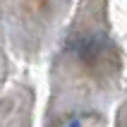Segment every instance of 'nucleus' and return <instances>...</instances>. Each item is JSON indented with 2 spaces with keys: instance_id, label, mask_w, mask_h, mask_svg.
<instances>
[{
  "instance_id": "obj_1",
  "label": "nucleus",
  "mask_w": 127,
  "mask_h": 127,
  "mask_svg": "<svg viewBox=\"0 0 127 127\" xmlns=\"http://www.w3.org/2000/svg\"><path fill=\"white\" fill-rule=\"evenodd\" d=\"M67 127H82V125H79V120H72V122H70Z\"/></svg>"
}]
</instances>
